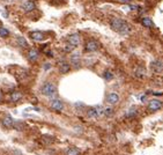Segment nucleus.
I'll use <instances>...</instances> for the list:
<instances>
[{
    "label": "nucleus",
    "mask_w": 163,
    "mask_h": 155,
    "mask_svg": "<svg viewBox=\"0 0 163 155\" xmlns=\"http://www.w3.org/2000/svg\"><path fill=\"white\" fill-rule=\"evenodd\" d=\"M2 100V94H1V92H0V101Z\"/></svg>",
    "instance_id": "473e14b6"
},
{
    "label": "nucleus",
    "mask_w": 163,
    "mask_h": 155,
    "mask_svg": "<svg viewBox=\"0 0 163 155\" xmlns=\"http://www.w3.org/2000/svg\"><path fill=\"white\" fill-rule=\"evenodd\" d=\"M74 49H75L74 46L71 45V44H68V43H67V45L65 46V51H66V52H72V51L74 50Z\"/></svg>",
    "instance_id": "bb28decb"
},
{
    "label": "nucleus",
    "mask_w": 163,
    "mask_h": 155,
    "mask_svg": "<svg viewBox=\"0 0 163 155\" xmlns=\"http://www.w3.org/2000/svg\"><path fill=\"white\" fill-rule=\"evenodd\" d=\"M1 124L6 128H12L14 126V124H15V121H14V118L12 116H5L1 121Z\"/></svg>",
    "instance_id": "6e6552de"
},
{
    "label": "nucleus",
    "mask_w": 163,
    "mask_h": 155,
    "mask_svg": "<svg viewBox=\"0 0 163 155\" xmlns=\"http://www.w3.org/2000/svg\"><path fill=\"white\" fill-rule=\"evenodd\" d=\"M110 26L115 31L121 35H127L131 31V26L125 20L119 19V17H113L110 21Z\"/></svg>",
    "instance_id": "f257e3e1"
},
{
    "label": "nucleus",
    "mask_w": 163,
    "mask_h": 155,
    "mask_svg": "<svg viewBox=\"0 0 163 155\" xmlns=\"http://www.w3.org/2000/svg\"><path fill=\"white\" fill-rule=\"evenodd\" d=\"M29 36H30V38L35 41V42H42V41L45 39V35L42 33V31H31L30 34H29Z\"/></svg>",
    "instance_id": "0eeeda50"
},
{
    "label": "nucleus",
    "mask_w": 163,
    "mask_h": 155,
    "mask_svg": "<svg viewBox=\"0 0 163 155\" xmlns=\"http://www.w3.org/2000/svg\"><path fill=\"white\" fill-rule=\"evenodd\" d=\"M40 94L45 97L49 98H56L57 97V87L54 83H52L51 81H46L43 83V86L40 87Z\"/></svg>",
    "instance_id": "f03ea898"
},
{
    "label": "nucleus",
    "mask_w": 163,
    "mask_h": 155,
    "mask_svg": "<svg viewBox=\"0 0 163 155\" xmlns=\"http://www.w3.org/2000/svg\"><path fill=\"white\" fill-rule=\"evenodd\" d=\"M80 36L78 34H72L69 35V36L67 37V43L71 45H73L74 48H77V46H79L80 44Z\"/></svg>",
    "instance_id": "423d86ee"
},
{
    "label": "nucleus",
    "mask_w": 163,
    "mask_h": 155,
    "mask_svg": "<svg viewBox=\"0 0 163 155\" xmlns=\"http://www.w3.org/2000/svg\"><path fill=\"white\" fill-rule=\"evenodd\" d=\"M103 77H104L105 80H112L113 74H112L111 71H105V72H104V74H103Z\"/></svg>",
    "instance_id": "393cba45"
},
{
    "label": "nucleus",
    "mask_w": 163,
    "mask_h": 155,
    "mask_svg": "<svg viewBox=\"0 0 163 155\" xmlns=\"http://www.w3.org/2000/svg\"><path fill=\"white\" fill-rule=\"evenodd\" d=\"M0 14H2V15H4L5 17H7V13H5V12H4V11H2V9H1V8H0Z\"/></svg>",
    "instance_id": "c756f323"
},
{
    "label": "nucleus",
    "mask_w": 163,
    "mask_h": 155,
    "mask_svg": "<svg viewBox=\"0 0 163 155\" xmlns=\"http://www.w3.org/2000/svg\"><path fill=\"white\" fill-rule=\"evenodd\" d=\"M98 48H100V44H98L97 41H94V39H90L88 42L86 43V45H84V52H95L98 50Z\"/></svg>",
    "instance_id": "7ed1b4c3"
},
{
    "label": "nucleus",
    "mask_w": 163,
    "mask_h": 155,
    "mask_svg": "<svg viewBox=\"0 0 163 155\" xmlns=\"http://www.w3.org/2000/svg\"><path fill=\"white\" fill-rule=\"evenodd\" d=\"M71 64L74 67L79 68V67L81 66V56H80V53H78V52H74V53L71 56Z\"/></svg>",
    "instance_id": "9d476101"
},
{
    "label": "nucleus",
    "mask_w": 163,
    "mask_h": 155,
    "mask_svg": "<svg viewBox=\"0 0 163 155\" xmlns=\"http://www.w3.org/2000/svg\"><path fill=\"white\" fill-rule=\"evenodd\" d=\"M46 56H49V57H53V54H52L51 51H48V52H46Z\"/></svg>",
    "instance_id": "7c9ffc66"
},
{
    "label": "nucleus",
    "mask_w": 163,
    "mask_h": 155,
    "mask_svg": "<svg viewBox=\"0 0 163 155\" xmlns=\"http://www.w3.org/2000/svg\"><path fill=\"white\" fill-rule=\"evenodd\" d=\"M113 113H115V110H113L112 105H109V107H105V108H104V116H106V117H112Z\"/></svg>",
    "instance_id": "4be33fe9"
},
{
    "label": "nucleus",
    "mask_w": 163,
    "mask_h": 155,
    "mask_svg": "<svg viewBox=\"0 0 163 155\" xmlns=\"http://www.w3.org/2000/svg\"><path fill=\"white\" fill-rule=\"evenodd\" d=\"M134 74H135V77L138 78V79H142V78H145V74H146V69H145L142 66H141V67H138V68L135 69Z\"/></svg>",
    "instance_id": "aec40b11"
},
{
    "label": "nucleus",
    "mask_w": 163,
    "mask_h": 155,
    "mask_svg": "<svg viewBox=\"0 0 163 155\" xmlns=\"http://www.w3.org/2000/svg\"><path fill=\"white\" fill-rule=\"evenodd\" d=\"M95 108H96V111H97L98 117L104 116V108L103 107H101V105H97V107H95Z\"/></svg>",
    "instance_id": "a878e982"
},
{
    "label": "nucleus",
    "mask_w": 163,
    "mask_h": 155,
    "mask_svg": "<svg viewBox=\"0 0 163 155\" xmlns=\"http://www.w3.org/2000/svg\"><path fill=\"white\" fill-rule=\"evenodd\" d=\"M22 98V94L20 92H13L9 96V101L11 102H17Z\"/></svg>",
    "instance_id": "a211bd4d"
},
{
    "label": "nucleus",
    "mask_w": 163,
    "mask_h": 155,
    "mask_svg": "<svg viewBox=\"0 0 163 155\" xmlns=\"http://www.w3.org/2000/svg\"><path fill=\"white\" fill-rule=\"evenodd\" d=\"M66 155H80V151L75 147H69L66 149Z\"/></svg>",
    "instance_id": "5701e85b"
},
{
    "label": "nucleus",
    "mask_w": 163,
    "mask_h": 155,
    "mask_svg": "<svg viewBox=\"0 0 163 155\" xmlns=\"http://www.w3.org/2000/svg\"><path fill=\"white\" fill-rule=\"evenodd\" d=\"M136 115H138V110H136L135 107H132L127 110L125 117H126V118H134V117H136Z\"/></svg>",
    "instance_id": "dca6fc26"
},
{
    "label": "nucleus",
    "mask_w": 163,
    "mask_h": 155,
    "mask_svg": "<svg viewBox=\"0 0 163 155\" xmlns=\"http://www.w3.org/2000/svg\"><path fill=\"white\" fill-rule=\"evenodd\" d=\"M43 67H44V71H48V69L51 68V64H50V63H45Z\"/></svg>",
    "instance_id": "c85d7f7f"
},
{
    "label": "nucleus",
    "mask_w": 163,
    "mask_h": 155,
    "mask_svg": "<svg viewBox=\"0 0 163 155\" xmlns=\"http://www.w3.org/2000/svg\"><path fill=\"white\" fill-rule=\"evenodd\" d=\"M38 57H39V51L36 50V49H30L28 51V59L33 61V63L38 59Z\"/></svg>",
    "instance_id": "f8f14e48"
},
{
    "label": "nucleus",
    "mask_w": 163,
    "mask_h": 155,
    "mask_svg": "<svg viewBox=\"0 0 163 155\" xmlns=\"http://www.w3.org/2000/svg\"><path fill=\"white\" fill-rule=\"evenodd\" d=\"M162 107H163V103L161 101H159V100H152L149 103H148V110L152 111V112L160 110Z\"/></svg>",
    "instance_id": "39448f33"
},
{
    "label": "nucleus",
    "mask_w": 163,
    "mask_h": 155,
    "mask_svg": "<svg viewBox=\"0 0 163 155\" xmlns=\"http://www.w3.org/2000/svg\"><path fill=\"white\" fill-rule=\"evenodd\" d=\"M50 108L53 111H63L64 110V103L62 101L59 100V98H52V100L50 101Z\"/></svg>",
    "instance_id": "20e7f679"
},
{
    "label": "nucleus",
    "mask_w": 163,
    "mask_h": 155,
    "mask_svg": "<svg viewBox=\"0 0 163 155\" xmlns=\"http://www.w3.org/2000/svg\"><path fill=\"white\" fill-rule=\"evenodd\" d=\"M129 8L131 11H136L138 8H140V7H139L138 5H129Z\"/></svg>",
    "instance_id": "cd10ccee"
},
{
    "label": "nucleus",
    "mask_w": 163,
    "mask_h": 155,
    "mask_svg": "<svg viewBox=\"0 0 163 155\" xmlns=\"http://www.w3.org/2000/svg\"><path fill=\"white\" fill-rule=\"evenodd\" d=\"M9 36V30L6 29L5 27H0V37L1 38H7Z\"/></svg>",
    "instance_id": "b1692460"
},
{
    "label": "nucleus",
    "mask_w": 163,
    "mask_h": 155,
    "mask_svg": "<svg viewBox=\"0 0 163 155\" xmlns=\"http://www.w3.org/2000/svg\"><path fill=\"white\" fill-rule=\"evenodd\" d=\"M150 67H152V69L154 72L159 73V72H162L163 71V63L160 60H156V61H153L152 65H150Z\"/></svg>",
    "instance_id": "ddd939ff"
},
{
    "label": "nucleus",
    "mask_w": 163,
    "mask_h": 155,
    "mask_svg": "<svg viewBox=\"0 0 163 155\" xmlns=\"http://www.w3.org/2000/svg\"><path fill=\"white\" fill-rule=\"evenodd\" d=\"M16 42H17V44H19V46H21V48H28V42L23 36H17Z\"/></svg>",
    "instance_id": "6ab92c4d"
},
{
    "label": "nucleus",
    "mask_w": 163,
    "mask_h": 155,
    "mask_svg": "<svg viewBox=\"0 0 163 155\" xmlns=\"http://www.w3.org/2000/svg\"><path fill=\"white\" fill-rule=\"evenodd\" d=\"M54 142V138L52 136H48V134H44L42 137V144L45 146H50Z\"/></svg>",
    "instance_id": "4468645a"
},
{
    "label": "nucleus",
    "mask_w": 163,
    "mask_h": 155,
    "mask_svg": "<svg viewBox=\"0 0 163 155\" xmlns=\"http://www.w3.org/2000/svg\"><path fill=\"white\" fill-rule=\"evenodd\" d=\"M106 102L110 105H115L119 102V95L117 93H110V94L106 95Z\"/></svg>",
    "instance_id": "1a4fd4ad"
},
{
    "label": "nucleus",
    "mask_w": 163,
    "mask_h": 155,
    "mask_svg": "<svg viewBox=\"0 0 163 155\" xmlns=\"http://www.w3.org/2000/svg\"><path fill=\"white\" fill-rule=\"evenodd\" d=\"M22 8L24 12H27V13H30V12L35 11V8H36V5H35V2L33 0H28V1H26L24 4L22 5Z\"/></svg>",
    "instance_id": "9b49d317"
},
{
    "label": "nucleus",
    "mask_w": 163,
    "mask_h": 155,
    "mask_svg": "<svg viewBox=\"0 0 163 155\" xmlns=\"http://www.w3.org/2000/svg\"><path fill=\"white\" fill-rule=\"evenodd\" d=\"M69 69H71V65L67 64V63H62L59 65V72L62 73V74H66V73H68Z\"/></svg>",
    "instance_id": "2eb2a0df"
},
{
    "label": "nucleus",
    "mask_w": 163,
    "mask_h": 155,
    "mask_svg": "<svg viewBox=\"0 0 163 155\" xmlns=\"http://www.w3.org/2000/svg\"><path fill=\"white\" fill-rule=\"evenodd\" d=\"M141 23H142V26L144 27H146V28H152L153 27V21L149 19V17H142V20H141Z\"/></svg>",
    "instance_id": "412c9836"
},
{
    "label": "nucleus",
    "mask_w": 163,
    "mask_h": 155,
    "mask_svg": "<svg viewBox=\"0 0 163 155\" xmlns=\"http://www.w3.org/2000/svg\"><path fill=\"white\" fill-rule=\"evenodd\" d=\"M118 1H121V2H131L132 0H118Z\"/></svg>",
    "instance_id": "2f4dec72"
},
{
    "label": "nucleus",
    "mask_w": 163,
    "mask_h": 155,
    "mask_svg": "<svg viewBox=\"0 0 163 155\" xmlns=\"http://www.w3.org/2000/svg\"><path fill=\"white\" fill-rule=\"evenodd\" d=\"M87 117L88 118H91V119H95V118H98V115H97V111H96V108H89L87 110Z\"/></svg>",
    "instance_id": "f3484780"
}]
</instances>
